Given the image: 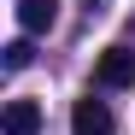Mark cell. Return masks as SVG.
Instances as JSON below:
<instances>
[{
	"label": "cell",
	"instance_id": "obj_1",
	"mask_svg": "<svg viewBox=\"0 0 135 135\" xmlns=\"http://www.w3.org/2000/svg\"><path fill=\"white\" fill-rule=\"evenodd\" d=\"M94 82H100V88H129V82H135V53H129V47H106V53L94 59Z\"/></svg>",
	"mask_w": 135,
	"mask_h": 135
},
{
	"label": "cell",
	"instance_id": "obj_2",
	"mask_svg": "<svg viewBox=\"0 0 135 135\" xmlns=\"http://www.w3.org/2000/svg\"><path fill=\"white\" fill-rule=\"evenodd\" d=\"M71 135H112V112H106V100H76L71 106Z\"/></svg>",
	"mask_w": 135,
	"mask_h": 135
},
{
	"label": "cell",
	"instance_id": "obj_3",
	"mask_svg": "<svg viewBox=\"0 0 135 135\" xmlns=\"http://www.w3.org/2000/svg\"><path fill=\"white\" fill-rule=\"evenodd\" d=\"M0 129H6V135H35V129H41V106H35V100H6Z\"/></svg>",
	"mask_w": 135,
	"mask_h": 135
},
{
	"label": "cell",
	"instance_id": "obj_4",
	"mask_svg": "<svg viewBox=\"0 0 135 135\" xmlns=\"http://www.w3.org/2000/svg\"><path fill=\"white\" fill-rule=\"evenodd\" d=\"M53 18H59L53 0H18V30H24V35H47Z\"/></svg>",
	"mask_w": 135,
	"mask_h": 135
},
{
	"label": "cell",
	"instance_id": "obj_5",
	"mask_svg": "<svg viewBox=\"0 0 135 135\" xmlns=\"http://www.w3.org/2000/svg\"><path fill=\"white\" fill-rule=\"evenodd\" d=\"M30 59H35V47H30V35H18V41H6V47H0V65H6V71H24Z\"/></svg>",
	"mask_w": 135,
	"mask_h": 135
}]
</instances>
